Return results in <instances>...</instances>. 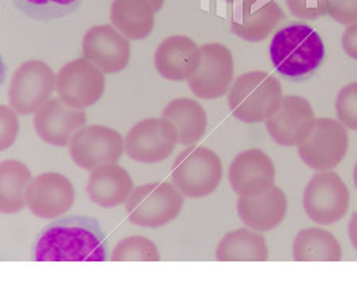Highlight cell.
<instances>
[{"mask_svg": "<svg viewBox=\"0 0 357 290\" xmlns=\"http://www.w3.org/2000/svg\"><path fill=\"white\" fill-rule=\"evenodd\" d=\"M316 119L312 103L301 96H284L278 112L266 121L270 138L281 146H297L298 140Z\"/></svg>", "mask_w": 357, "mask_h": 290, "instance_id": "ac0fdd59", "label": "cell"}, {"mask_svg": "<svg viewBox=\"0 0 357 290\" xmlns=\"http://www.w3.org/2000/svg\"><path fill=\"white\" fill-rule=\"evenodd\" d=\"M275 173V164L268 154L252 148L235 155L229 168V183L238 197L251 199L273 188Z\"/></svg>", "mask_w": 357, "mask_h": 290, "instance_id": "4fadbf2b", "label": "cell"}, {"mask_svg": "<svg viewBox=\"0 0 357 290\" xmlns=\"http://www.w3.org/2000/svg\"><path fill=\"white\" fill-rule=\"evenodd\" d=\"M83 57L105 75L123 72L130 62V42L116 27L100 24L91 27L83 37Z\"/></svg>", "mask_w": 357, "mask_h": 290, "instance_id": "9a60e30c", "label": "cell"}, {"mask_svg": "<svg viewBox=\"0 0 357 290\" xmlns=\"http://www.w3.org/2000/svg\"><path fill=\"white\" fill-rule=\"evenodd\" d=\"M337 118L347 129L357 130V81L340 89L335 100Z\"/></svg>", "mask_w": 357, "mask_h": 290, "instance_id": "f1b7e54d", "label": "cell"}, {"mask_svg": "<svg viewBox=\"0 0 357 290\" xmlns=\"http://www.w3.org/2000/svg\"><path fill=\"white\" fill-rule=\"evenodd\" d=\"M348 234H349V240L351 245L354 246V249L357 251V211L351 216L349 224H348Z\"/></svg>", "mask_w": 357, "mask_h": 290, "instance_id": "e575fe53", "label": "cell"}, {"mask_svg": "<svg viewBox=\"0 0 357 290\" xmlns=\"http://www.w3.org/2000/svg\"><path fill=\"white\" fill-rule=\"evenodd\" d=\"M0 148L8 149L16 142L20 133V118L10 105L0 107Z\"/></svg>", "mask_w": 357, "mask_h": 290, "instance_id": "f546056e", "label": "cell"}, {"mask_svg": "<svg viewBox=\"0 0 357 290\" xmlns=\"http://www.w3.org/2000/svg\"><path fill=\"white\" fill-rule=\"evenodd\" d=\"M178 144V132L169 119L146 118L137 123L124 138L126 153L140 164H158L172 155Z\"/></svg>", "mask_w": 357, "mask_h": 290, "instance_id": "30bf717a", "label": "cell"}, {"mask_svg": "<svg viewBox=\"0 0 357 290\" xmlns=\"http://www.w3.org/2000/svg\"><path fill=\"white\" fill-rule=\"evenodd\" d=\"M348 148V129L332 118H316L297 143L303 164L316 171H331L338 167L347 158Z\"/></svg>", "mask_w": 357, "mask_h": 290, "instance_id": "5b68a950", "label": "cell"}, {"mask_svg": "<svg viewBox=\"0 0 357 290\" xmlns=\"http://www.w3.org/2000/svg\"><path fill=\"white\" fill-rule=\"evenodd\" d=\"M134 190V181L128 170L113 164H105L96 167L91 171L86 192H88L92 203L100 208H116L128 199Z\"/></svg>", "mask_w": 357, "mask_h": 290, "instance_id": "ffe728a7", "label": "cell"}, {"mask_svg": "<svg viewBox=\"0 0 357 290\" xmlns=\"http://www.w3.org/2000/svg\"><path fill=\"white\" fill-rule=\"evenodd\" d=\"M112 26L126 38L145 40L156 27V10L149 0H113Z\"/></svg>", "mask_w": 357, "mask_h": 290, "instance_id": "44dd1931", "label": "cell"}, {"mask_svg": "<svg viewBox=\"0 0 357 290\" xmlns=\"http://www.w3.org/2000/svg\"><path fill=\"white\" fill-rule=\"evenodd\" d=\"M303 210L318 225H332L349 211V190L342 176L318 171L303 190Z\"/></svg>", "mask_w": 357, "mask_h": 290, "instance_id": "52a82bcc", "label": "cell"}, {"mask_svg": "<svg viewBox=\"0 0 357 290\" xmlns=\"http://www.w3.org/2000/svg\"><path fill=\"white\" fill-rule=\"evenodd\" d=\"M183 194L174 183L158 181L134 188L126 205L129 220L138 227L159 229L175 220L183 210Z\"/></svg>", "mask_w": 357, "mask_h": 290, "instance_id": "277c9868", "label": "cell"}, {"mask_svg": "<svg viewBox=\"0 0 357 290\" xmlns=\"http://www.w3.org/2000/svg\"><path fill=\"white\" fill-rule=\"evenodd\" d=\"M75 189L70 179L61 173H43L32 178L26 190V206L40 219H54L70 210Z\"/></svg>", "mask_w": 357, "mask_h": 290, "instance_id": "5bb4252c", "label": "cell"}, {"mask_svg": "<svg viewBox=\"0 0 357 290\" xmlns=\"http://www.w3.org/2000/svg\"><path fill=\"white\" fill-rule=\"evenodd\" d=\"M237 213L248 229L256 231H272L283 222L287 214V197L284 190L273 185L266 194L243 199L238 197Z\"/></svg>", "mask_w": 357, "mask_h": 290, "instance_id": "d6986e66", "label": "cell"}, {"mask_svg": "<svg viewBox=\"0 0 357 290\" xmlns=\"http://www.w3.org/2000/svg\"><path fill=\"white\" fill-rule=\"evenodd\" d=\"M32 181V173L20 160L7 159L0 165V211L20 213L26 206V190Z\"/></svg>", "mask_w": 357, "mask_h": 290, "instance_id": "484cf974", "label": "cell"}, {"mask_svg": "<svg viewBox=\"0 0 357 290\" xmlns=\"http://www.w3.org/2000/svg\"><path fill=\"white\" fill-rule=\"evenodd\" d=\"M200 49L202 63L197 73L188 81L189 89L204 100L227 96L235 77L232 51L221 43H205Z\"/></svg>", "mask_w": 357, "mask_h": 290, "instance_id": "7c38bea8", "label": "cell"}, {"mask_svg": "<svg viewBox=\"0 0 357 290\" xmlns=\"http://www.w3.org/2000/svg\"><path fill=\"white\" fill-rule=\"evenodd\" d=\"M216 11H220L224 18L230 21V24L245 16L259 0H211Z\"/></svg>", "mask_w": 357, "mask_h": 290, "instance_id": "d6a6232c", "label": "cell"}, {"mask_svg": "<svg viewBox=\"0 0 357 290\" xmlns=\"http://www.w3.org/2000/svg\"><path fill=\"white\" fill-rule=\"evenodd\" d=\"M15 3L31 18L50 22L75 13L82 7L83 0H15Z\"/></svg>", "mask_w": 357, "mask_h": 290, "instance_id": "4316f807", "label": "cell"}, {"mask_svg": "<svg viewBox=\"0 0 357 290\" xmlns=\"http://www.w3.org/2000/svg\"><path fill=\"white\" fill-rule=\"evenodd\" d=\"M149 2L153 3V7H154V10H156V13H158V11L164 7L165 0H149Z\"/></svg>", "mask_w": 357, "mask_h": 290, "instance_id": "d590c367", "label": "cell"}, {"mask_svg": "<svg viewBox=\"0 0 357 290\" xmlns=\"http://www.w3.org/2000/svg\"><path fill=\"white\" fill-rule=\"evenodd\" d=\"M327 16L344 26L357 22V0H327Z\"/></svg>", "mask_w": 357, "mask_h": 290, "instance_id": "1f68e13d", "label": "cell"}, {"mask_svg": "<svg viewBox=\"0 0 357 290\" xmlns=\"http://www.w3.org/2000/svg\"><path fill=\"white\" fill-rule=\"evenodd\" d=\"M280 79L266 72H246L234 79L227 92V105L234 118L246 124L266 123L283 102Z\"/></svg>", "mask_w": 357, "mask_h": 290, "instance_id": "3957f363", "label": "cell"}, {"mask_svg": "<svg viewBox=\"0 0 357 290\" xmlns=\"http://www.w3.org/2000/svg\"><path fill=\"white\" fill-rule=\"evenodd\" d=\"M162 116L175 125L178 143L183 146H192L205 137L208 116L205 108L192 98H175L164 108Z\"/></svg>", "mask_w": 357, "mask_h": 290, "instance_id": "7402d4cb", "label": "cell"}, {"mask_svg": "<svg viewBox=\"0 0 357 290\" xmlns=\"http://www.w3.org/2000/svg\"><path fill=\"white\" fill-rule=\"evenodd\" d=\"M36 262H105L107 236L92 218L70 216L45 227L33 246Z\"/></svg>", "mask_w": 357, "mask_h": 290, "instance_id": "6da1fadb", "label": "cell"}, {"mask_svg": "<svg viewBox=\"0 0 357 290\" xmlns=\"http://www.w3.org/2000/svg\"><path fill=\"white\" fill-rule=\"evenodd\" d=\"M105 73L88 59H75L56 73V92L75 109L96 105L105 94Z\"/></svg>", "mask_w": 357, "mask_h": 290, "instance_id": "9c48e42d", "label": "cell"}, {"mask_svg": "<svg viewBox=\"0 0 357 290\" xmlns=\"http://www.w3.org/2000/svg\"><path fill=\"white\" fill-rule=\"evenodd\" d=\"M292 257L296 262H340L343 251L335 235L312 227L301 230L294 238Z\"/></svg>", "mask_w": 357, "mask_h": 290, "instance_id": "cb8c5ba5", "label": "cell"}, {"mask_svg": "<svg viewBox=\"0 0 357 290\" xmlns=\"http://www.w3.org/2000/svg\"><path fill=\"white\" fill-rule=\"evenodd\" d=\"M342 48L351 59L357 61V22L347 26L342 33Z\"/></svg>", "mask_w": 357, "mask_h": 290, "instance_id": "836d02e7", "label": "cell"}, {"mask_svg": "<svg viewBox=\"0 0 357 290\" xmlns=\"http://www.w3.org/2000/svg\"><path fill=\"white\" fill-rule=\"evenodd\" d=\"M284 18V11L275 0H259L245 16L230 24V32L245 42H262Z\"/></svg>", "mask_w": 357, "mask_h": 290, "instance_id": "d4e9b609", "label": "cell"}, {"mask_svg": "<svg viewBox=\"0 0 357 290\" xmlns=\"http://www.w3.org/2000/svg\"><path fill=\"white\" fill-rule=\"evenodd\" d=\"M220 262H266L268 246L261 231L237 229L222 236L216 249Z\"/></svg>", "mask_w": 357, "mask_h": 290, "instance_id": "603a6c76", "label": "cell"}, {"mask_svg": "<svg viewBox=\"0 0 357 290\" xmlns=\"http://www.w3.org/2000/svg\"><path fill=\"white\" fill-rule=\"evenodd\" d=\"M68 149L72 160L79 168L94 170L96 167L118 162L123 158L126 146L119 132L107 125L92 124L75 133Z\"/></svg>", "mask_w": 357, "mask_h": 290, "instance_id": "8fae6325", "label": "cell"}, {"mask_svg": "<svg viewBox=\"0 0 357 290\" xmlns=\"http://www.w3.org/2000/svg\"><path fill=\"white\" fill-rule=\"evenodd\" d=\"M88 116L83 109H75L59 97L50 98L33 114V127L45 143L53 146H68L75 133L83 129Z\"/></svg>", "mask_w": 357, "mask_h": 290, "instance_id": "2e32d148", "label": "cell"}, {"mask_svg": "<svg viewBox=\"0 0 357 290\" xmlns=\"http://www.w3.org/2000/svg\"><path fill=\"white\" fill-rule=\"evenodd\" d=\"M110 259L113 262H159L160 252L149 238L134 235L118 241Z\"/></svg>", "mask_w": 357, "mask_h": 290, "instance_id": "83f0119b", "label": "cell"}, {"mask_svg": "<svg viewBox=\"0 0 357 290\" xmlns=\"http://www.w3.org/2000/svg\"><path fill=\"white\" fill-rule=\"evenodd\" d=\"M287 8L301 20H319L327 15V0H286Z\"/></svg>", "mask_w": 357, "mask_h": 290, "instance_id": "4dcf8cb0", "label": "cell"}, {"mask_svg": "<svg viewBox=\"0 0 357 290\" xmlns=\"http://www.w3.org/2000/svg\"><path fill=\"white\" fill-rule=\"evenodd\" d=\"M222 181V162L215 151L189 146L176 155L172 183L189 199H202L215 192Z\"/></svg>", "mask_w": 357, "mask_h": 290, "instance_id": "8992f818", "label": "cell"}, {"mask_svg": "<svg viewBox=\"0 0 357 290\" xmlns=\"http://www.w3.org/2000/svg\"><path fill=\"white\" fill-rule=\"evenodd\" d=\"M202 63V49L186 36L167 37L154 53V67L170 81H189Z\"/></svg>", "mask_w": 357, "mask_h": 290, "instance_id": "e0dca14e", "label": "cell"}, {"mask_svg": "<svg viewBox=\"0 0 357 290\" xmlns=\"http://www.w3.org/2000/svg\"><path fill=\"white\" fill-rule=\"evenodd\" d=\"M354 185H356V189H357V162L354 164Z\"/></svg>", "mask_w": 357, "mask_h": 290, "instance_id": "8d00e7d4", "label": "cell"}, {"mask_svg": "<svg viewBox=\"0 0 357 290\" xmlns=\"http://www.w3.org/2000/svg\"><path fill=\"white\" fill-rule=\"evenodd\" d=\"M272 66L280 77L289 81L310 79L326 59V45L318 31L303 22L284 26L268 46Z\"/></svg>", "mask_w": 357, "mask_h": 290, "instance_id": "7a4b0ae2", "label": "cell"}, {"mask_svg": "<svg viewBox=\"0 0 357 290\" xmlns=\"http://www.w3.org/2000/svg\"><path fill=\"white\" fill-rule=\"evenodd\" d=\"M56 91V73L43 61H27L10 81L8 103L18 114H36Z\"/></svg>", "mask_w": 357, "mask_h": 290, "instance_id": "ba28073f", "label": "cell"}]
</instances>
